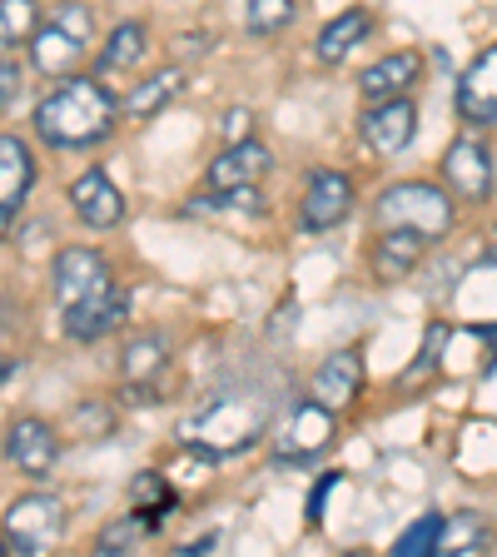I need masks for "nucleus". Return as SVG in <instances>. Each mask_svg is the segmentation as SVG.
<instances>
[{"label":"nucleus","instance_id":"c85d7f7f","mask_svg":"<svg viewBox=\"0 0 497 557\" xmlns=\"http://www.w3.org/2000/svg\"><path fill=\"white\" fill-rule=\"evenodd\" d=\"M443 344H448V329L443 324H433L428 334H423V348H418V359H413V369L403 373V388H418V383L433 373V363H438V354H443Z\"/></svg>","mask_w":497,"mask_h":557},{"label":"nucleus","instance_id":"f704fd0d","mask_svg":"<svg viewBox=\"0 0 497 557\" xmlns=\"http://www.w3.org/2000/svg\"><path fill=\"white\" fill-rule=\"evenodd\" d=\"M214 543H220V537L209 533V537H199V543H185V547H179V553H185V557H199V553H209V547H214Z\"/></svg>","mask_w":497,"mask_h":557},{"label":"nucleus","instance_id":"9d476101","mask_svg":"<svg viewBox=\"0 0 497 557\" xmlns=\"http://www.w3.org/2000/svg\"><path fill=\"white\" fill-rule=\"evenodd\" d=\"M5 458H11L15 473L25 478H46L60 458V433L40 418H15L11 433H5Z\"/></svg>","mask_w":497,"mask_h":557},{"label":"nucleus","instance_id":"c756f323","mask_svg":"<svg viewBox=\"0 0 497 557\" xmlns=\"http://www.w3.org/2000/svg\"><path fill=\"white\" fill-rule=\"evenodd\" d=\"M70 423H75L85 438H110V433H115V418H110V408H100V404L75 408V413H70Z\"/></svg>","mask_w":497,"mask_h":557},{"label":"nucleus","instance_id":"5701e85b","mask_svg":"<svg viewBox=\"0 0 497 557\" xmlns=\"http://www.w3.org/2000/svg\"><path fill=\"white\" fill-rule=\"evenodd\" d=\"M145 50H150V35H145V25L139 21H125V25H115L110 30V40H104V50H100V75H115V70H129V65H139L145 60Z\"/></svg>","mask_w":497,"mask_h":557},{"label":"nucleus","instance_id":"ddd939ff","mask_svg":"<svg viewBox=\"0 0 497 557\" xmlns=\"http://www.w3.org/2000/svg\"><path fill=\"white\" fill-rule=\"evenodd\" d=\"M269 174V150L259 139H229L214 160H209L204 180L209 189H244V185H259Z\"/></svg>","mask_w":497,"mask_h":557},{"label":"nucleus","instance_id":"f257e3e1","mask_svg":"<svg viewBox=\"0 0 497 557\" xmlns=\"http://www.w3.org/2000/svg\"><path fill=\"white\" fill-rule=\"evenodd\" d=\"M115 110L120 104L110 100L95 75H70L60 81L55 95L35 104V135L46 139V145H60V150H80V145H95V139L110 135L115 125Z\"/></svg>","mask_w":497,"mask_h":557},{"label":"nucleus","instance_id":"1a4fd4ad","mask_svg":"<svg viewBox=\"0 0 497 557\" xmlns=\"http://www.w3.org/2000/svg\"><path fill=\"white\" fill-rule=\"evenodd\" d=\"M359 135L373 154H403L418 135V110L398 95V100H373V110L359 120Z\"/></svg>","mask_w":497,"mask_h":557},{"label":"nucleus","instance_id":"39448f33","mask_svg":"<svg viewBox=\"0 0 497 557\" xmlns=\"http://www.w3.org/2000/svg\"><path fill=\"white\" fill-rule=\"evenodd\" d=\"M50 284H55V304L60 309H75V304L95 299V294L115 289V274H110V259L90 244H70L60 249L55 264H50Z\"/></svg>","mask_w":497,"mask_h":557},{"label":"nucleus","instance_id":"4be33fe9","mask_svg":"<svg viewBox=\"0 0 497 557\" xmlns=\"http://www.w3.org/2000/svg\"><path fill=\"white\" fill-rule=\"evenodd\" d=\"M369 30H373L369 11H359V5H353V11L334 15V21L319 30V40H313V55L324 60V65H338V60L359 46V40H369Z\"/></svg>","mask_w":497,"mask_h":557},{"label":"nucleus","instance_id":"412c9836","mask_svg":"<svg viewBox=\"0 0 497 557\" xmlns=\"http://www.w3.org/2000/svg\"><path fill=\"white\" fill-rule=\"evenodd\" d=\"M30 180H35V160L25 150V139L0 135V205L21 209L25 195H30Z\"/></svg>","mask_w":497,"mask_h":557},{"label":"nucleus","instance_id":"9b49d317","mask_svg":"<svg viewBox=\"0 0 497 557\" xmlns=\"http://www.w3.org/2000/svg\"><path fill=\"white\" fill-rule=\"evenodd\" d=\"M25 46H30V65L40 70V75H55V81H70V75L80 70V60L90 55V46L75 40V35H70L65 25H55L50 15L35 25V35Z\"/></svg>","mask_w":497,"mask_h":557},{"label":"nucleus","instance_id":"2eb2a0df","mask_svg":"<svg viewBox=\"0 0 497 557\" xmlns=\"http://www.w3.org/2000/svg\"><path fill=\"white\" fill-rule=\"evenodd\" d=\"M164 363H170V344H164V338H154V334L135 338V344L125 348V359H120V379H125V398H129V404H150Z\"/></svg>","mask_w":497,"mask_h":557},{"label":"nucleus","instance_id":"6e6552de","mask_svg":"<svg viewBox=\"0 0 497 557\" xmlns=\"http://www.w3.org/2000/svg\"><path fill=\"white\" fill-rule=\"evenodd\" d=\"M348 209H353V185H348V174L338 170H319L303 189V205H299V224L309 234H324L334 224L348 220Z\"/></svg>","mask_w":497,"mask_h":557},{"label":"nucleus","instance_id":"7c9ffc66","mask_svg":"<svg viewBox=\"0 0 497 557\" xmlns=\"http://www.w3.org/2000/svg\"><path fill=\"white\" fill-rule=\"evenodd\" d=\"M0 15L11 21L15 40H30L35 25H40V11H35V0H0Z\"/></svg>","mask_w":497,"mask_h":557},{"label":"nucleus","instance_id":"f03ea898","mask_svg":"<svg viewBox=\"0 0 497 557\" xmlns=\"http://www.w3.org/2000/svg\"><path fill=\"white\" fill-rule=\"evenodd\" d=\"M269 418H274V398L259 394V388H234V394H220L214 404H204L195 418H185L179 443L209 453V458H229V453L254 448L264 438Z\"/></svg>","mask_w":497,"mask_h":557},{"label":"nucleus","instance_id":"e433bc0d","mask_svg":"<svg viewBox=\"0 0 497 557\" xmlns=\"http://www.w3.org/2000/svg\"><path fill=\"white\" fill-rule=\"evenodd\" d=\"M11 214H15V209L0 205V239H5V230H11Z\"/></svg>","mask_w":497,"mask_h":557},{"label":"nucleus","instance_id":"72a5a7b5","mask_svg":"<svg viewBox=\"0 0 497 557\" xmlns=\"http://www.w3.org/2000/svg\"><path fill=\"white\" fill-rule=\"evenodd\" d=\"M249 129H254V115H249V110H229V115H224V135L229 139H249Z\"/></svg>","mask_w":497,"mask_h":557},{"label":"nucleus","instance_id":"58836bf2","mask_svg":"<svg viewBox=\"0 0 497 557\" xmlns=\"http://www.w3.org/2000/svg\"><path fill=\"white\" fill-rule=\"evenodd\" d=\"M493 259H497V230H493Z\"/></svg>","mask_w":497,"mask_h":557},{"label":"nucleus","instance_id":"7ed1b4c3","mask_svg":"<svg viewBox=\"0 0 497 557\" xmlns=\"http://www.w3.org/2000/svg\"><path fill=\"white\" fill-rule=\"evenodd\" d=\"M373 214H378L383 230L403 224V230H418V234H428V239H438V234L452 230V195H443L428 180H403V185L383 189Z\"/></svg>","mask_w":497,"mask_h":557},{"label":"nucleus","instance_id":"bb28decb","mask_svg":"<svg viewBox=\"0 0 497 557\" xmlns=\"http://www.w3.org/2000/svg\"><path fill=\"white\" fill-rule=\"evenodd\" d=\"M289 21H294V0H244L249 35H278Z\"/></svg>","mask_w":497,"mask_h":557},{"label":"nucleus","instance_id":"0eeeda50","mask_svg":"<svg viewBox=\"0 0 497 557\" xmlns=\"http://www.w3.org/2000/svg\"><path fill=\"white\" fill-rule=\"evenodd\" d=\"M443 185H448V195L468 199V205H483L493 195V154H487L483 139L473 135L452 139L448 154H443Z\"/></svg>","mask_w":497,"mask_h":557},{"label":"nucleus","instance_id":"a878e982","mask_svg":"<svg viewBox=\"0 0 497 557\" xmlns=\"http://www.w3.org/2000/svg\"><path fill=\"white\" fill-rule=\"evenodd\" d=\"M487 547V528L477 512H458V518H443V537H438V553L448 557H468Z\"/></svg>","mask_w":497,"mask_h":557},{"label":"nucleus","instance_id":"b1692460","mask_svg":"<svg viewBox=\"0 0 497 557\" xmlns=\"http://www.w3.org/2000/svg\"><path fill=\"white\" fill-rule=\"evenodd\" d=\"M160 533L154 528L150 512H125V518H115L110 528H100V537H95V553H139V547L150 543V537Z\"/></svg>","mask_w":497,"mask_h":557},{"label":"nucleus","instance_id":"aec40b11","mask_svg":"<svg viewBox=\"0 0 497 557\" xmlns=\"http://www.w3.org/2000/svg\"><path fill=\"white\" fill-rule=\"evenodd\" d=\"M179 95H185V70L170 65V70H160V75H145V81L120 100V115L125 120H150V115H160V110H170Z\"/></svg>","mask_w":497,"mask_h":557},{"label":"nucleus","instance_id":"473e14b6","mask_svg":"<svg viewBox=\"0 0 497 557\" xmlns=\"http://www.w3.org/2000/svg\"><path fill=\"white\" fill-rule=\"evenodd\" d=\"M334 487H338V473H324V483L309 493V522L324 518V503H328V493H334Z\"/></svg>","mask_w":497,"mask_h":557},{"label":"nucleus","instance_id":"4468645a","mask_svg":"<svg viewBox=\"0 0 497 557\" xmlns=\"http://www.w3.org/2000/svg\"><path fill=\"white\" fill-rule=\"evenodd\" d=\"M70 205L90 230H110V224L125 220V195L115 189V180L104 170H85L75 185H70Z\"/></svg>","mask_w":497,"mask_h":557},{"label":"nucleus","instance_id":"c9c22d12","mask_svg":"<svg viewBox=\"0 0 497 557\" xmlns=\"http://www.w3.org/2000/svg\"><path fill=\"white\" fill-rule=\"evenodd\" d=\"M11 46H21V40H15L11 21H5V15H0V55H5V50H11Z\"/></svg>","mask_w":497,"mask_h":557},{"label":"nucleus","instance_id":"393cba45","mask_svg":"<svg viewBox=\"0 0 497 557\" xmlns=\"http://www.w3.org/2000/svg\"><path fill=\"white\" fill-rule=\"evenodd\" d=\"M129 503H135L139 512H150L154 528H164L174 512V493H170V478L164 473H139L135 483H129Z\"/></svg>","mask_w":497,"mask_h":557},{"label":"nucleus","instance_id":"cd10ccee","mask_svg":"<svg viewBox=\"0 0 497 557\" xmlns=\"http://www.w3.org/2000/svg\"><path fill=\"white\" fill-rule=\"evenodd\" d=\"M438 537H443V518L428 512V518H418L403 537H398V553L403 557H418V553H438Z\"/></svg>","mask_w":497,"mask_h":557},{"label":"nucleus","instance_id":"423d86ee","mask_svg":"<svg viewBox=\"0 0 497 557\" xmlns=\"http://www.w3.org/2000/svg\"><path fill=\"white\" fill-rule=\"evenodd\" d=\"M338 438V423H334V408L328 404H299L289 413V423L274 433V458L278 463H309V458H319L324 448H334Z\"/></svg>","mask_w":497,"mask_h":557},{"label":"nucleus","instance_id":"4c0bfd02","mask_svg":"<svg viewBox=\"0 0 497 557\" xmlns=\"http://www.w3.org/2000/svg\"><path fill=\"white\" fill-rule=\"evenodd\" d=\"M5 373H11V363H0V379H5Z\"/></svg>","mask_w":497,"mask_h":557},{"label":"nucleus","instance_id":"f8f14e48","mask_svg":"<svg viewBox=\"0 0 497 557\" xmlns=\"http://www.w3.org/2000/svg\"><path fill=\"white\" fill-rule=\"evenodd\" d=\"M458 115L468 125H493L497 120V46H487L473 65L458 75Z\"/></svg>","mask_w":497,"mask_h":557},{"label":"nucleus","instance_id":"6ab92c4d","mask_svg":"<svg viewBox=\"0 0 497 557\" xmlns=\"http://www.w3.org/2000/svg\"><path fill=\"white\" fill-rule=\"evenodd\" d=\"M363 388V359L359 348H338V354H328L324 363H319V373H313V398L328 408H344L353 404Z\"/></svg>","mask_w":497,"mask_h":557},{"label":"nucleus","instance_id":"dca6fc26","mask_svg":"<svg viewBox=\"0 0 497 557\" xmlns=\"http://www.w3.org/2000/svg\"><path fill=\"white\" fill-rule=\"evenodd\" d=\"M418 75H423V55L418 50H394V55L373 60L359 75V95L363 100H398L418 85Z\"/></svg>","mask_w":497,"mask_h":557},{"label":"nucleus","instance_id":"a211bd4d","mask_svg":"<svg viewBox=\"0 0 497 557\" xmlns=\"http://www.w3.org/2000/svg\"><path fill=\"white\" fill-rule=\"evenodd\" d=\"M423 249H428V234L394 224V230H383L378 244H373V274H378L383 284H398V278H408L418 269Z\"/></svg>","mask_w":497,"mask_h":557},{"label":"nucleus","instance_id":"2f4dec72","mask_svg":"<svg viewBox=\"0 0 497 557\" xmlns=\"http://www.w3.org/2000/svg\"><path fill=\"white\" fill-rule=\"evenodd\" d=\"M15 95H21V65L0 55V115H5V104H11Z\"/></svg>","mask_w":497,"mask_h":557},{"label":"nucleus","instance_id":"f3484780","mask_svg":"<svg viewBox=\"0 0 497 557\" xmlns=\"http://www.w3.org/2000/svg\"><path fill=\"white\" fill-rule=\"evenodd\" d=\"M125 309H129L125 289H104V294H95V299L65 309V334L80 338V344H95V338L115 334V329L125 324Z\"/></svg>","mask_w":497,"mask_h":557},{"label":"nucleus","instance_id":"ea45409f","mask_svg":"<svg viewBox=\"0 0 497 557\" xmlns=\"http://www.w3.org/2000/svg\"><path fill=\"white\" fill-rule=\"evenodd\" d=\"M0 553H11V547H5V537H0Z\"/></svg>","mask_w":497,"mask_h":557},{"label":"nucleus","instance_id":"20e7f679","mask_svg":"<svg viewBox=\"0 0 497 557\" xmlns=\"http://www.w3.org/2000/svg\"><path fill=\"white\" fill-rule=\"evenodd\" d=\"M0 537L11 547L15 557H35V553H50V547L65 537V503L50 498V493H25L5 508L0 518Z\"/></svg>","mask_w":497,"mask_h":557}]
</instances>
